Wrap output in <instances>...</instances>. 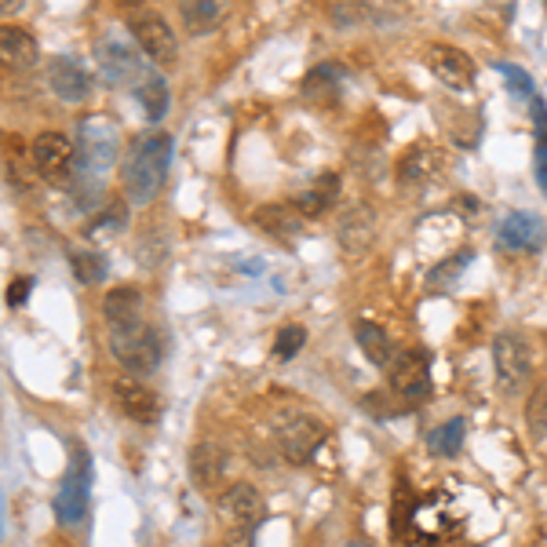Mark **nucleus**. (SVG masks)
Here are the masks:
<instances>
[{"label":"nucleus","instance_id":"1","mask_svg":"<svg viewBox=\"0 0 547 547\" xmlns=\"http://www.w3.org/2000/svg\"><path fill=\"white\" fill-rule=\"evenodd\" d=\"M121 153V128L107 114H88L77 125V164H73V194L91 212L103 198V175Z\"/></svg>","mask_w":547,"mask_h":547},{"label":"nucleus","instance_id":"2","mask_svg":"<svg viewBox=\"0 0 547 547\" xmlns=\"http://www.w3.org/2000/svg\"><path fill=\"white\" fill-rule=\"evenodd\" d=\"M172 164V135L168 132H146L132 143L121 164V187L132 205H150L161 190V182Z\"/></svg>","mask_w":547,"mask_h":547},{"label":"nucleus","instance_id":"3","mask_svg":"<svg viewBox=\"0 0 547 547\" xmlns=\"http://www.w3.org/2000/svg\"><path fill=\"white\" fill-rule=\"evenodd\" d=\"M88 500H91V452L73 441L70 445V468L66 478L59 482L55 493V518L62 529H77L88 518Z\"/></svg>","mask_w":547,"mask_h":547},{"label":"nucleus","instance_id":"4","mask_svg":"<svg viewBox=\"0 0 547 547\" xmlns=\"http://www.w3.org/2000/svg\"><path fill=\"white\" fill-rule=\"evenodd\" d=\"M110 350H114V357L125 365V369L135 373V376L153 373L157 365H161V357H164L161 332L150 321H132V325L110 329Z\"/></svg>","mask_w":547,"mask_h":547},{"label":"nucleus","instance_id":"5","mask_svg":"<svg viewBox=\"0 0 547 547\" xmlns=\"http://www.w3.org/2000/svg\"><path fill=\"white\" fill-rule=\"evenodd\" d=\"M274 438H278V449L289 464H311L329 431L321 420H314L303 409H282L274 416Z\"/></svg>","mask_w":547,"mask_h":547},{"label":"nucleus","instance_id":"6","mask_svg":"<svg viewBox=\"0 0 547 547\" xmlns=\"http://www.w3.org/2000/svg\"><path fill=\"white\" fill-rule=\"evenodd\" d=\"M216 511L230 525L234 547H252V533H255V525L263 518V496H259V489L248 486V482H234V486H227L219 493Z\"/></svg>","mask_w":547,"mask_h":547},{"label":"nucleus","instance_id":"7","mask_svg":"<svg viewBox=\"0 0 547 547\" xmlns=\"http://www.w3.org/2000/svg\"><path fill=\"white\" fill-rule=\"evenodd\" d=\"M96 55H99L103 84H110V88H132V91H139V84L153 73L143 62V55L128 41H121V37H103L99 48H96Z\"/></svg>","mask_w":547,"mask_h":547},{"label":"nucleus","instance_id":"8","mask_svg":"<svg viewBox=\"0 0 547 547\" xmlns=\"http://www.w3.org/2000/svg\"><path fill=\"white\" fill-rule=\"evenodd\" d=\"M387 376H391V391L405 405L423 402L431 394V350L409 347V350L394 354V361L387 365Z\"/></svg>","mask_w":547,"mask_h":547},{"label":"nucleus","instance_id":"9","mask_svg":"<svg viewBox=\"0 0 547 547\" xmlns=\"http://www.w3.org/2000/svg\"><path fill=\"white\" fill-rule=\"evenodd\" d=\"M128 30H132L139 51H143L150 62H157V66H175V59H179V41H175L172 26H168L157 12L135 8V12L128 15Z\"/></svg>","mask_w":547,"mask_h":547},{"label":"nucleus","instance_id":"10","mask_svg":"<svg viewBox=\"0 0 547 547\" xmlns=\"http://www.w3.org/2000/svg\"><path fill=\"white\" fill-rule=\"evenodd\" d=\"M493 365L507 391H518L533 373V347L522 332H500L493 339Z\"/></svg>","mask_w":547,"mask_h":547},{"label":"nucleus","instance_id":"11","mask_svg":"<svg viewBox=\"0 0 547 547\" xmlns=\"http://www.w3.org/2000/svg\"><path fill=\"white\" fill-rule=\"evenodd\" d=\"M427 66L452 91H468L475 84V62H471V55L460 51V48H452V44H431L427 48Z\"/></svg>","mask_w":547,"mask_h":547},{"label":"nucleus","instance_id":"12","mask_svg":"<svg viewBox=\"0 0 547 547\" xmlns=\"http://www.w3.org/2000/svg\"><path fill=\"white\" fill-rule=\"evenodd\" d=\"M33 161L44 172V179L62 182V179H70V168L77 164V143H70L59 132H44L33 139Z\"/></svg>","mask_w":547,"mask_h":547},{"label":"nucleus","instance_id":"13","mask_svg":"<svg viewBox=\"0 0 547 547\" xmlns=\"http://www.w3.org/2000/svg\"><path fill=\"white\" fill-rule=\"evenodd\" d=\"M48 84L51 91L62 99V103H84L91 96V77L88 70L80 66V59H70V55H55L48 62Z\"/></svg>","mask_w":547,"mask_h":547},{"label":"nucleus","instance_id":"14","mask_svg":"<svg viewBox=\"0 0 547 547\" xmlns=\"http://www.w3.org/2000/svg\"><path fill=\"white\" fill-rule=\"evenodd\" d=\"M336 241H339L343 255H350V259L365 255V252L373 248V241H376V212L369 205H354L350 212H343Z\"/></svg>","mask_w":547,"mask_h":547},{"label":"nucleus","instance_id":"15","mask_svg":"<svg viewBox=\"0 0 547 547\" xmlns=\"http://www.w3.org/2000/svg\"><path fill=\"white\" fill-rule=\"evenodd\" d=\"M114 402L117 409L135 420V423H157L161 420V398L146 387V384H135V380H117L114 384Z\"/></svg>","mask_w":547,"mask_h":547},{"label":"nucleus","instance_id":"16","mask_svg":"<svg viewBox=\"0 0 547 547\" xmlns=\"http://www.w3.org/2000/svg\"><path fill=\"white\" fill-rule=\"evenodd\" d=\"M496 237L511 252H536L543 245V223L533 212H511V216L500 219Z\"/></svg>","mask_w":547,"mask_h":547},{"label":"nucleus","instance_id":"17","mask_svg":"<svg viewBox=\"0 0 547 547\" xmlns=\"http://www.w3.org/2000/svg\"><path fill=\"white\" fill-rule=\"evenodd\" d=\"M0 59H5L8 70H33L41 59V48L23 26H5L0 30Z\"/></svg>","mask_w":547,"mask_h":547},{"label":"nucleus","instance_id":"18","mask_svg":"<svg viewBox=\"0 0 547 547\" xmlns=\"http://www.w3.org/2000/svg\"><path fill=\"white\" fill-rule=\"evenodd\" d=\"M223 468H227V456L216 441H198L194 452H190V475L201 489H216L219 478H223Z\"/></svg>","mask_w":547,"mask_h":547},{"label":"nucleus","instance_id":"19","mask_svg":"<svg viewBox=\"0 0 547 547\" xmlns=\"http://www.w3.org/2000/svg\"><path fill=\"white\" fill-rule=\"evenodd\" d=\"M336 198H339V175H336V172H321V175L314 179V187L296 198L292 209H296L300 216H325V212L336 205Z\"/></svg>","mask_w":547,"mask_h":547},{"label":"nucleus","instance_id":"20","mask_svg":"<svg viewBox=\"0 0 547 547\" xmlns=\"http://www.w3.org/2000/svg\"><path fill=\"white\" fill-rule=\"evenodd\" d=\"M103 314H107V325L117 329V325H132V321H143V292L139 289H114L107 300H103Z\"/></svg>","mask_w":547,"mask_h":547},{"label":"nucleus","instance_id":"21","mask_svg":"<svg viewBox=\"0 0 547 547\" xmlns=\"http://www.w3.org/2000/svg\"><path fill=\"white\" fill-rule=\"evenodd\" d=\"M434 172H438V150H434L431 143H416V146L402 157V164H398V175H402L405 187H416V182H431Z\"/></svg>","mask_w":547,"mask_h":547},{"label":"nucleus","instance_id":"22","mask_svg":"<svg viewBox=\"0 0 547 547\" xmlns=\"http://www.w3.org/2000/svg\"><path fill=\"white\" fill-rule=\"evenodd\" d=\"M354 339H357V347L365 350V357H369L373 365H391V336H387V329L384 325H376V321H357L354 325Z\"/></svg>","mask_w":547,"mask_h":547},{"label":"nucleus","instance_id":"23","mask_svg":"<svg viewBox=\"0 0 547 547\" xmlns=\"http://www.w3.org/2000/svg\"><path fill=\"white\" fill-rule=\"evenodd\" d=\"M255 223L270 237H282V241H296V234H300V212L289 205H263L255 212Z\"/></svg>","mask_w":547,"mask_h":547},{"label":"nucleus","instance_id":"24","mask_svg":"<svg viewBox=\"0 0 547 547\" xmlns=\"http://www.w3.org/2000/svg\"><path fill=\"white\" fill-rule=\"evenodd\" d=\"M427 449H431L434 456H445V460H452V456L464 449V420L456 416V420H445L441 427H434V431L427 434Z\"/></svg>","mask_w":547,"mask_h":547},{"label":"nucleus","instance_id":"25","mask_svg":"<svg viewBox=\"0 0 547 547\" xmlns=\"http://www.w3.org/2000/svg\"><path fill=\"white\" fill-rule=\"evenodd\" d=\"M135 99L143 103V110H146V117H150V121H161V117L168 114V84H164V77H161L157 70L139 84Z\"/></svg>","mask_w":547,"mask_h":547},{"label":"nucleus","instance_id":"26","mask_svg":"<svg viewBox=\"0 0 547 547\" xmlns=\"http://www.w3.org/2000/svg\"><path fill=\"white\" fill-rule=\"evenodd\" d=\"M70 270H73V278L80 285H99L107 278V255L103 252H70Z\"/></svg>","mask_w":547,"mask_h":547},{"label":"nucleus","instance_id":"27","mask_svg":"<svg viewBox=\"0 0 547 547\" xmlns=\"http://www.w3.org/2000/svg\"><path fill=\"white\" fill-rule=\"evenodd\" d=\"M471 259H475V255L464 248V252H456L452 259L438 263V266L427 274V289H431V292H445V289H449V285H452V282H456V278H460V274H464V266H468Z\"/></svg>","mask_w":547,"mask_h":547},{"label":"nucleus","instance_id":"28","mask_svg":"<svg viewBox=\"0 0 547 547\" xmlns=\"http://www.w3.org/2000/svg\"><path fill=\"white\" fill-rule=\"evenodd\" d=\"M525 427H529V434L540 441V438H547V384H536L533 387V394H529V402H525Z\"/></svg>","mask_w":547,"mask_h":547},{"label":"nucleus","instance_id":"29","mask_svg":"<svg viewBox=\"0 0 547 547\" xmlns=\"http://www.w3.org/2000/svg\"><path fill=\"white\" fill-rule=\"evenodd\" d=\"M336 88H339V70H336L332 62H325V66H314V70L303 77V96H307V99L329 96V91H336Z\"/></svg>","mask_w":547,"mask_h":547},{"label":"nucleus","instance_id":"30","mask_svg":"<svg viewBox=\"0 0 547 547\" xmlns=\"http://www.w3.org/2000/svg\"><path fill=\"white\" fill-rule=\"evenodd\" d=\"M303 347H307V329L303 325H285L278 332V339H274V357H278V361H292Z\"/></svg>","mask_w":547,"mask_h":547},{"label":"nucleus","instance_id":"31","mask_svg":"<svg viewBox=\"0 0 547 547\" xmlns=\"http://www.w3.org/2000/svg\"><path fill=\"white\" fill-rule=\"evenodd\" d=\"M216 19H219V5H216V0H198V5H182V23H187L190 30H198V33H205Z\"/></svg>","mask_w":547,"mask_h":547},{"label":"nucleus","instance_id":"32","mask_svg":"<svg viewBox=\"0 0 547 547\" xmlns=\"http://www.w3.org/2000/svg\"><path fill=\"white\" fill-rule=\"evenodd\" d=\"M496 73L511 84V91H515L518 99H529V103L536 99V96H533V77H529L525 70H518V66H511V62H496Z\"/></svg>","mask_w":547,"mask_h":547},{"label":"nucleus","instance_id":"33","mask_svg":"<svg viewBox=\"0 0 547 547\" xmlns=\"http://www.w3.org/2000/svg\"><path fill=\"white\" fill-rule=\"evenodd\" d=\"M30 292H33V278H15V282L8 285V303H12V307H23V303L30 300Z\"/></svg>","mask_w":547,"mask_h":547},{"label":"nucleus","instance_id":"34","mask_svg":"<svg viewBox=\"0 0 547 547\" xmlns=\"http://www.w3.org/2000/svg\"><path fill=\"white\" fill-rule=\"evenodd\" d=\"M533 168H536V187L547 194V143H536V157H533Z\"/></svg>","mask_w":547,"mask_h":547},{"label":"nucleus","instance_id":"35","mask_svg":"<svg viewBox=\"0 0 547 547\" xmlns=\"http://www.w3.org/2000/svg\"><path fill=\"white\" fill-rule=\"evenodd\" d=\"M365 409H373V416H391L394 413L384 394H369V398H365Z\"/></svg>","mask_w":547,"mask_h":547},{"label":"nucleus","instance_id":"36","mask_svg":"<svg viewBox=\"0 0 547 547\" xmlns=\"http://www.w3.org/2000/svg\"><path fill=\"white\" fill-rule=\"evenodd\" d=\"M460 205H464V209H460L464 216H475V212H478V201H475V198H460Z\"/></svg>","mask_w":547,"mask_h":547},{"label":"nucleus","instance_id":"37","mask_svg":"<svg viewBox=\"0 0 547 547\" xmlns=\"http://www.w3.org/2000/svg\"><path fill=\"white\" fill-rule=\"evenodd\" d=\"M347 547H369V543H347Z\"/></svg>","mask_w":547,"mask_h":547}]
</instances>
